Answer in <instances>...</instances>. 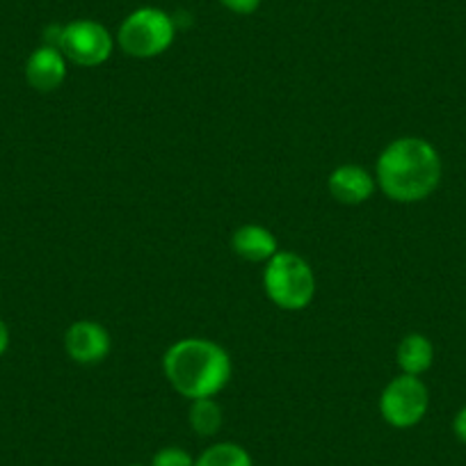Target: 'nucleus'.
Returning a JSON list of instances; mask_svg holds the SVG:
<instances>
[{
	"mask_svg": "<svg viewBox=\"0 0 466 466\" xmlns=\"http://www.w3.org/2000/svg\"><path fill=\"white\" fill-rule=\"evenodd\" d=\"M443 177V160L437 147L419 136H402L389 142L375 163L380 192L396 204H419L434 195Z\"/></svg>",
	"mask_w": 466,
	"mask_h": 466,
	"instance_id": "nucleus-1",
	"label": "nucleus"
},
{
	"mask_svg": "<svg viewBox=\"0 0 466 466\" xmlns=\"http://www.w3.org/2000/svg\"><path fill=\"white\" fill-rule=\"evenodd\" d=\"M163 373L169 387L186 400L215 398L233 378L231 355L219 343L187 336L169 345L163 355Z\"/></svg>",
	"mask_w": 466,
	"mask_h": 466,
	"instance_id": "nucleus-2",
	"label": "nucleus"
},
{
	"mask_svg": "<svg viewBox=\"0 0 466 466\" xmlns=\"http://www.w3.org/2000/svg\"><path fill=\"white\" fill-rule=\"evenodd\" d=\"M263 290L281 311H304L316 298V275L307 258L279 249L263 263Z\"/></svg>",
	"mask_w": 466,
	"mask_h": 466,
	"instance_id": "nucleus-3",
	"label": "nucleus"
},
{
	"mask_svg": "<svg viewBox=\"0 0 466 466\" xmlns=\"http://www.w3.org/2000/svg\"><path fill=\"white\" fill-rule=\"evenodd\" d=\"M177 39V21L160 7H137L119 24L116 46L136 60H154L169 51Z\"/></svg>",
	"mask_w": 466,
	"mask_h": 466,
	"instance_id": "nucleus-4",
	"label": "nucleus"
},
{
	"mask_svg": "<svg viewBox=\"0 0 466 466\" xmlns=\"http://www.w3.org/2000/svg\"><path fill=\"white\" fill-rule=\"evenodd\" d=\"M56 46L69 60V65L96 69V66L106 65L110 60L116 42L115 35L98 21L76 19L60 25Z\"/></svg>",
	"mask_w": 466,
	"mask_h": 466,
	"instance_id": "nucleus-5",
	"label": "nucleus"
},
{
	"mask_svg": "<svg viewBox=\"0 0 466 466\" xmlns=\"http://www.w3.org/2000/svg\"><path fill=\"white\" fill-rule=\"evenodd\" d=\"M380 416L396 430L416 428L428 416L430 389L414 375H396L380 393Z\"/></svg>",
	"mask_w": 466,
	"mask_h": 466,
	"instance_id": "nucleus-6",
	"label": "nucleus"
},
{
	"mask_svg": "<svg viewBox=\"0 0 466 466\" xmlns=\"http://www.w3.org/2000/svg\"><path fill=\"white\" fill-rule=\"evenodd\" d=\"M112 350V336L101 322L76 320L65 331V352L74 364L98 366L107 360Z\"/></svg>",
	"mask_w": 466,
	"mask_h": 466,
	"instance_id": "nucleus-7",
	"label": "nucleus"
},
{
	"mask_svg": "<svg viewBox=\"0 0 466 466\" xmlns=\"http://www.w3.org/2000/svg\"><path fill=\"white\" fill-rule=\"evenodd\" d=\"M25 83L35 89V92L51 94L65 85L66 76H69V60L62 56L57 46H42L35 48L25 60Z\"/></svg>",
	"mask_w": 466,
	"mask_h": 466,
	"instance_id": "nucleus-8",
	"label": "nucleus"
},
{
	"mask_svg": "<svg viewBox=\"0 0 466 466\" xmlns=\"http://www.w3.org/2000/svg\"><path fill=\"white\" fill-rule=\"evenodd\" d=\"M327 190H329V195L339 204L360 206L366 204L375 195L378 181H375V174H370L361 165L345 163L331 169L329 178H327Z\"/></svg>",
	"mask_w": 466,
	"mask_h": 466,
	"instance_id": "nucleus-9",
	"label": "nucleus"
},
{
	"mask_svg": "<svg viewBox=\"0 0 466 466\" xmlns=\"http://www.w3.org/2000/svg\"><path fill=\"white\" fill-rule=\"evenodd\" d=\"M231 249L243 261L268 263L279 252V243H277L275 233L263 224H243L233 231Z\"/></svg>",
	"mask_w": 466,
	"mask_h": 466,
	"instance_id": "nucleus-10",
	"label": "nucleus"
},
{
	"mask_svg": "<svg viewBox=\"0 0 466 466\" xmlns=\"http://www.w3.org/2000/svg\"><path fill=\"white\" fill-rule=\"evenodd\" d=\"M396 364L405 375H414V378L425 375L434 364L432 340H430L425 334H420V331H411V334H407L405 339L398 343Z\"/></svg>",
	"mask_w": 466,
	"mask_h": 466,
	"instance_id": "nucleus-11",
	"label": "nucleus"
},
{
	"mask_svg": "<svg viewBox=\"0 0 466 466\" xmlns=\"http://www.w3.org/2000/svg\"><path fill=\"white\" fill-rule=\"evenodd\" d=\"M187 423L190 430L199 437H215L222 430L224 411L215 398H199V400H190V410H187Z\"/></svg>",
	"mask_w": 466,
	"mask_h": 466,
	"instance_id": "nucleus-12",
	"label": "nucleus"
},
{
	"mask_svg": "<svg viewBox=\"0 0 466 466\" xmlns=\"http://www.w3.org/2000/svg\"><path fill=\"white\" fill-rule=\"evenodd\" d=\"M195 466H254V460L240 443L218 441L195 457Z\"/></svg>",
	"mask_w": 466,
	"mask_h": 466,
	"instance_id": "nucleus-13",
	"label": "nucleus"
},
{
	"mask_svg": "<svg viewBox=\"0 0 466 466\" xmlns=\"http://www.w3.org/2000/svg\"><path fill=\"white\" fill-rule=\"evenodd\" d=\"M149 466H195V457L181 446H165L154 452Z\"/></svg>",
	"mask_w": 466,
	"mask_h": 466,
	"instance_id": "nucleus-14",
	"label": "nucleus"
},
{
	"mask_svg": "<svg viewBox=\"0 0 466 466\" xmlns=\"http://www.w3.org/2000/svg\"><path fill=\"white\" fill-rule=\"evenodd\" d=\"M218 3L224 7V10L231 12V15L249 16L261 7L263 0H218Z\"/></svg>",
	"mask_w": 466,
	"mask_h": 466,
	"instance_id": "nucleus-15",
	"label": "nucleus"
},
{
	"mask_svg": "<svg viewBox=\"0 0 466 466\" xmlns=\"http://www.w3.org/2000/svg\"><path fill=\"white\" fill-rule=\"evenodd\" d=\"M452 434H455L457 441L466 446V405L457 410V414L452 416Z\"/></svg>",
	"mask_w": 466,
	"mask_h": 466,
	"instance_id": "nucleus-16",
	"label": "nucleus"
},
{
	"mask_svg": "<svg viewBox=\"0 0 466 466\" xmlns=\"http://www.w3.org/2000/svg\"><path fill=\"white\" fill-rule=\"evenodd\" d=\"M10 343H12L10 327H7V322L0 318V357L5 355L7 350H10Z\"/></svg>",
	"mask_w": 466,
	"mask_h": 466,
	"instance_id": "nucleus-17",
	"label": "nucleus"
},
{
	"mask_svg": "<svg viewBox=\"0 0 466 466\" xmlns=\"http://www.w3.org/2000/svg\"><path fill=\"white\" fill-rule=\"evenodd\" d=\"M127 466H145V464H127Z\"/></svg>",
	"mask_w": 466,
	"mask_h": 466,
	"instance_id": "nucleus-18",
	"label": "nucleus"
}]
</instances>
